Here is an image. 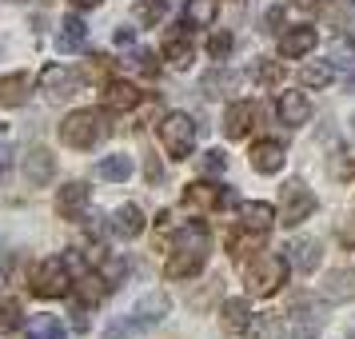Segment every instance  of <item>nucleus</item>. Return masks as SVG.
I'll return each mask as SVG.
<instances>
[{
  "instance_id": "1",
  "label": "nucleus",
  "mask_w": 355,
  "mask_h": 339,
  "mask_svg": "<svg viewBox=\"0 0 355 339\" xmlns=\"http://www.w3.org/2000/svg\"><path fill=\"white\" fill-rule=\"evenodd\" d=\"M204 263H208V236L200 224H188V232H180L176 252H172L164 272H168V279H192V275L204 272Z\"/></svg>"
},
{
  "instance_id": "2",
  "label": "nucleus",
  "mask_w": 355,
  "mask_h": 339,
  "mask_svg": "<svg viewBox=\"0 0 355 339\" xmlns=\"http://www.w3.org/2000/svg\"><path fill=\"white\" fill-rule=\"evenodd\" d=\"M108 136V120L92 108H80V112H68L60 120V140L68 148H76V152H88L92 144H100Z\"/></svg>"
},
{
  "instance_id": "3",
  "label": "nucleus",
  "mask_w": 355,
  "mask_h": 339,
  "mask_svg": "<svg viewBox=\"0 0 355 339\" xmlns=\"http://www.w3.org/2000/svg\"><path fill=\"white\" fill-rule=\"evenodd\" d=\"M160 144H164V152H168L172 160H188V156H192V148H196V120L188 112L164 116Z\"/></svg>"
},
{
  "instance_id": "4",
  "label": "nucleus",
  "mask_w": 355,
  "mask_h": 339,
  "mask_svg": "<svg viewBox=\"0 0 355 339\" xmlns=\"http://www.w3.org/2000/svg\"><path fill=\"white\" fill-rule=\"evenodd\" d=\"M288 268H291V259L256 256L252 263H248V272H243L248 291H252V295H272V291H279V284L288 279Z\"/></svg>"
},
{
  "instance_id": "5",
  "label": "nucleus",
  "mask_w": 355,
  "mask_h": 339,
  "mask_svg": "<svg viewBox=\"0 0 355 339\" xmlns=\"http://www.w3.org/2000/svg\"><path fill=\"white\" fill-rule=\"evenodd\" d=\"M68 288H72V279H68V263L60 256L40 259L33 268V275H28V291L40 295V299H56V295H64Z\"/></svg>"
},
{
  "instance_id": "6",
  "label": "nucleus",
  "mask_w": 355,
  "mask_h": 339,
  "mask_svg": "<svg viewBox=\"0 0 355 339\" xmlns=\"http://www.w3.org/2000/svg\"><path fill=\"white\" fill-rule=\"evenodd\" d=\"M279 200H284V216H279V220H284L288 227L304 224L307 216L315 211V195L307 192V188L300 184V180H288V184L279 188Z\"/></svg>"
},
{
  "instance_id": "7",
  "label": "nucleus",
  "mask_w": 355,
  "mask_h": 339,
  "mask_svg": "<svg viewBox=\"0 0 355 339\" xmlns=\"http://www.w3.org/2000/svg\"><path fill=\"white\" fill-rule=\"evenodd\" d=\"M40 84H44V92L56 100H64L72 96V92H80V72L76 68H68V64H52L40 72Z\"/></svg>"
},
{
  "instance_id": "8",
  "label": "nucleus",
  "mask_w": 355,
  "mask_h": 339,
  "mask_svg": "<svg viewBox=\"0 0 355 339\" xmlns=\"http://www.w3.org/2000/svg\"><path fill=\"white\" fill-rule=\"evenodd\" d=\"M275 116H279V124H288V128H304L307 120H311V100H307L304 92H279Z\"/></svg>"
},
{
  "instance_id": "9",
  "label": "nucleus",
  "mask_w": 355,
  "mask_h": 339,
  "mask_svg": "<svg viewBox=\"0 0 355 339\" xmlns=\"http://www.w3.org/2000/svg\"><path fill=\"white\" fill-rule=\"evenodd\" d=\"M168 307H172V299L164 295V291H148V295H140V304L132 307V327H152V323H160L164 315H168Z\"/></svg>"
},
{
  "instance_id": "10",
  "label": "nucleus",
  "mask_w": 355,
  "mask_h": 339,
  "mask_svg": "<svg viewBox=\"0 0 355 339\" xmlns=\"http://www.w3.org/2000/svg\"><path fill=\"white\" fill-rule=\"evenodd\" d=\"M56 172V156H52L49 148H28V156H24V180H28V188H44Z\"/></svg>"
},
{
  "instance_id": "11",
  "label": "nucleus",
  "mask_w": 355,
  "mask_h": 339,
  "mask_svg": "<svg viewBox=\"0 0 355 339\" xmlns=\"http://www.w3.org/2000/svg\"><path fill=\"white\" fill-rule=\"evenodd\" d=\"M88 184H80V180H72V184H64L60 192H56V211H60V220H80L84 208H88Z\"/></svg>"
},
{
  "instance_id": "12",
  "label": "nucleus",
  "mask_w": 355,
  "mask_h": 339,
  "mask_svg": "<svg viewBox=\"0 0 355 339\" xmlns=\"http://www.w3.org/2000/svg\"><path fill=\"white\" fill-rule=\"evenodd\" d=\"M184 204L188 208H220V204H236V192H220L216 184H188L184 188Z\"/></svg>"
},
{
  "instance_id": "13",
  "label": "nucleus",
  "mask_w": 355,
  "mask_h": 339,
  "mask_svg": "<svg viewBox=\"0 0 355 339\" xmlns=\"http://www.w3.org/2000/svg\"><path fill=\"white\" fill-rule=\"evenodd\" d=\"M248 160H252V168H256L259 176H275L284 168V148L275 144V140H259V144H252Z\"/></svg>"
},
{
  "instance_id": "14",
  "label": "nucleus",
  "mask_w": 355,
  "mask_h": 339,
  "mask_svg": "<svg viewBox=\"0 0 355 339\" xmlns=\"http://www.w3.org/2000/svg\"><path fill=\"white\" fill-rule=\"evenodd\" d=\"M311 49H315V28H311V24H295V28H288L284 40H279V56H288V60H300V56H307Z\"/></svg>"
},
{
  "instance_id": "15",
  "label": "nucleus",
  "mask_w": 355,
  "mask_h": 339,
  "mask_svg": "<svg viewBox=\"0 0 355 339\" xmlns=\"http://www.w3.org/2000/svg\"><path fill=\"white\" fill-rule=\"evenodd\" d=\"M288 259H291V268H300V272H315V268H320V259H323L320 240H311V236L291 240L288 243Z\"/></svg>"
},
{
  "instance_id": "16",
  "label": "nucleus",
  "mask_w": 355,
  "mask_h": 339,
  "mask_svg": "<svg viewBox=\"0 0 355 339\" xmlns=\"http://www.w3.org/2000/svg\"><path fill=\"white\" fill-rule=\"evenodd\" d=\"M140 100H144V92H140L136 84H128V80H116V84L104 88V104H108L112 112H132Z\"/></svg>"
},
{
  "instance_id": "17",
  "label": "nucleus",
  "mask_w": 355,
  "mask_h": 339,
  "mask_svg": "<svg viewBox=\"0 0 355 339\" xmlns=\"http://www.w3.org/2000/svg\"><path fill=\"white\" fill-rule=\"evenodd\" d=\"M252 320H256V311L248 307V299H224V307H220V323H224V331H248L252 327Z\"/></svg>"
},
{
  "instance_id": "18",
  "label": "nucleus",
  "mask_w": 355,
  "mask_h": 339,
  "mask_svg": "<svg viewBox=\"0 0 355 339\" xmlns=\"http://www.w3.org/2000/svg\"><path fill=\"white\" fill-rule=\"evenodd\" d=\"M33 92V76L28 72H12V76H0V104L8 108H20Z\"/></svg>"
},
{
  "instance_id": "19",
  "label": "nucleus",
  "mask_w": 355,
  "mask_h": 339,
  "mask_svg": "<svg viewBox=\"0 0 355 339\" xmlns=\"http://www.w3.org/2000/svg\"><path fill=\"white\" fill-rule=\"evenodd\" d=\"M112 232L120 240H136L140 232H144V211L136 208V204H124V208L112 211Z\"/></svg>"
},
{
  "instance_id": "20",
  "label": "nucleus",
  "mask_w": 355,
  "mask_h": 339,
  "mask_svg": "<svg viewBox=\"0 0 355 339\" xmlns=\"http://www.w3.org/2000/svg\"><path fill=\"white\" fill-rule=\"evenodd\" d=\"M252 120H256V108L243 104V100H236V104H227V112H224V132L232 140H243L248 128H252Z\"/></svg>"
},
{
  "instance_id": "21",
  "label": "nucleus",
  "mask_w": 355,
  "mask_h": 339,
  "mask_svg": "<svg viewBox=\"0 0 355 339\" xmlns=\"http://www.w3.org/2000/svg\"><path fill=\"white\" fill-rule=\"evenodd\" d=\"M315 336H320V315H311L304 304H295L288 315V339H315Z\"/></svg>"
},
{
  "instance_id": "22",
  "label": "nucleus",
  "mask_w": 355,
  "mask_h": 339,
  "mask_svg": "<svg viewBox=\"0 0 355 339\" xmlns=\"http://www.w3.org/2000/svg\"><path fill=\"white\" fill-rule=\"evenodd\" d=\"M164 60H168V64H176V68H188V64H192V40L180 33V28L164 36Z\"/></svg>"
},
{
  "instance_id": "23",
  "label": "nucleus",
  "mask_w": 355,
  "mask_h": 339,
  "mask_svg": "<svg viewBox=\"0 0 355 339\" xmlns=\"http://www.w3.org/2000/svg\"><path fill=\"white\" fill-rule=\"evenodd\" d=\"M240 220H243V227H252V232H272L275 208L272 204H263V200H256V204H243L240 208Z\"/></svg>"
},
{
  "instance_id": "24",
  "label": "nucleus",
  "mask_w": 355,
  "mask_h": 339,
  "mask_svg": "<svg viewBox=\"0 0 355 339\" xmlns=\"http://www.w3.org/2000/svg\"><path fill=\"white\" fill-rule=\"evenodd\" d=\"M216 17H220V0H188V8H184V20L192 28H211Z\"/></svg>"
},
{
  "instance_id": "25",
  "label": "nucleus",
  "mask_w": 355,
  "mask_h": 339,
  "mask_svg": "<svg viewBox=\"0 0 355 339\" xmlns=\"http://www.w3.org/2000/svg\"><path fill=\"white\" fill-rule=\"evenodd\" d=\"M323 299H331V304L355 299V272H331L327 275V279H323Z\"/></svg>"
},
{
  "instance_id": "26",
  "label": "nucleus",
  "mask_w": 355,
  "mask_h": 339,
  "mask_svg": "<svg viewBox=\"0 0 355 339\" xmlns=\"http://www.w3.org/2000/svg\"><path fill=\"white\" fill-rule=\"evenodd\" d=\"M104 295H108V279L100 272H84L80 279H76V299H80V304H100Z\"/></svg>"
},
{
  "instance_id": "27",
  "label": "nucleus",
  "mask_w": 355,
  "mask_h": 339,
  "mask_svg": "<svg viewBox=\"0 0 355 339\" xmlns=\"http://www.w3.org/2000/svg\"><path fill=\"white\" fill-rule=\"evenodd\" d=\"M96 172H100V180H112V184H124V180L132 176V156H124V152H116V156H104Z\"/></svg>"
},
{
  "instance_id": "28",
  "label": "nucleus",
  "mask_w": 355,
  "mask_h": 339,
  "mask_svg": "<svg viewBox=\"0 0 355 339\" xmlns=\"http://www.w3.org/2000/svg\"><path fill=\"white\" fill-rule=\"evenodd\" d=\"M28 336L33 339H68V327L56 315H33L28 320Z\"/></svg>"
},
{
  "instance_id": "29",
  "label": "nucleus",
  "mask_w": 355,
  "mask_h": 339,
  "mask_svg": "<svg viewBox=\"0 0 355 339\" xmlns=\"http://www.w3.org/2000/svg\"><path fill=\"white\" fill-rule=\"evenodd\" d=\"M84 36H88V28H84L80 17H64V33H60V52H76L84 44Z\"/></svg>"
},
{
  "instance_id": "30",
  "label": "nucleus",
  "mask_w": 355,
  "mask_h": 339,
  "mask_svg": "<svg viewBox=\"0 0 355 339\" xmlns=\"http://www.w3.org/2000/svg\"><path fill=\"white\" fill-rule=\"evenodd\" d=\"M327 176L336 180V184H347V180L355 176V160L347 152H331V156H327Z\"/></svg>"
},
{
  "instance_id": "31",
  "label": "nucleus",
  "mask_w": 355,
  "mask_h": 339,
  "mask_svg": "<svg viewBox=\"0 0 355 339\" xmlns=\"http://www.w3.org/2000/svg\"><path fill=\"white\" fill-rule=\"evenodd\" d=\"M240 84V76L236 72H224V68H211L208 76H204V92L208 96H220V92H227V88H236Z\"/></svg>"
},
{
  "instance_id": "32",
  "label": "nucleus",
  "mask_w": 355,
  "mask_h": 339,
  "mask_svg": "<svg viewBox=\"0 0 355 339\" xmlns=\"http://www.w3.org/2000/svg\"><path fill=\"white\" fill-rule=\"evenodd\" d=\"M331 64H304L300 68V80H304V88H327L331 84Z\"/></svg>"
},
{
  "instance_id": "33",
  "label": "nucleus",
  "mask_w": 355,
  "mask_h": 339,
  "mask_svg": "<svg viewBox=\"0 0 355 339\" xmlns=\"http://www.w3.org/2000/svg\"><path fill=\"white\" fill-rule=\"evenodd\" d=\"M263 236H268V232H252V227H243V232H236V236H232V243H227V247L243 259L248 252H256L259 243H263Z\"/></svg>"
},
{
  "instance_id": "34",
  "label": "nucleus",
  "mask_w": 355,
  "mask_h": 339,
  "mask_svg": "<svg viewBox=\"0 0 355 339\" xmlns=\"http://www.w3.org/2000/svg\"><path fill=\"white\" fill-rule=\"evenodd\" d=\"M320 17L327 24H343L352 17V0H320Z\"/></svg>"
},
{
  "instance_id": "35",
  "label": "nucleus",
  "mask_w": 355,
  "mask_h": 339,
  "mask_svg": "<svg viewBox=\"0 0 355 339\" xmlns=\"http://www.w3.org/2000/svg\"><path fill=\"white\" fill-rule=\"evenodd\" d=\"M279 336V320L275 315H256L248 327V339H275Z\"/></svg>"
},
{
  "instance_id": "36",
  "label": "nucleus",
  "mask_w": 355,
  "mask_h": 339,
  "mask_svg": "<svg viewBox=\"0 0 355 339\" xmlns=\"http://www.w3.org/2000/svg\"><path fill=\"white\" fill-rule=\"evenodd\" d=\"M224 168H227V156L220 152V148H211V152L200 156V172H204V176H220Z\"/></svg>"
},
{
  "instance_id": "37",
  "label": "nucleus",
  "mask_w": 355,
  "mask_h": 339,
  "mask_svg": "<svg viewBox=\"0 0 355 339\" xmlns=\"http://www.w3.org/2000/svg\"><path fill=\"white\" fill-rule=\"evenodd\" d=\"M331 64H339V68H352L355 64V44H352V40H343V36H339L336 44H331Z\"/></svg>"
},
{
  "instance_id": "38",
  "label": "nucleus",
  "mask_w": 355,
  "mask_h": 339,
  "mask_svg": "<svg viewBox=\"0 0 355 339\" xmlns=\"http://www.w3.org/2000/svg\"><path fill=\"white\" fill-rule=\"evenodd\" d=\"M0 327H4V331L20 327V304L17 299H4V304H0Z\"/></svg>"
},
{
  "instance_id": "39",
  "label": "nucleus",
  "mask_w": 355,
  "mask_h": 339,
  "mask_svg": "<svg viewBox=\"0 0 355 339\" xmlns=\"http://www.w3.org/2000/svg\"><path fill=\"white\" fill-rule=\"evenodd\" d=\"M164 12H168V4H164V0H144V4H140V20H144V24L164 20Z\"/></svg>"
},
{
  "instance_id": "40",
  "label": "nucleus",
  "mask_w": 355,
  "mask_h": 339,
  "mask_svg": "<svg viewBox=\"0 0 355 339\" xmlns=\"http://www.w3.org/2000/svg\"><path fill=\"white\" fill-rule=\"evenodd\" d=\"M208 52L216 56V60H224L227 52H232V36H227V33H216V36L208 40Z\"/></svg>"
},
{
  "instance_id": "41",
  "label": "nucleus",
  "mask_w": 355,
  "mask_h": 339,
  "mask_svg": "<svg viewBox=\"0 0 355 339\" xmlns=\"http://www.w3.org/2000/svg\"><path fill=\"white\" fill-rule=\"evenodd\" d=\"M256 80H259V84H279V80H284V72H279V64L263 60V64L256 68Z\"/></svg>"
},
{
  "instance_id": "42",
  "label": "nucleus",
  "mask_w": 355,
  "mask_h": 339,
  "mask_svg": "<svg viewBox=\"0 0 355 339\" xmlns=\"http://www.w3.org/2000/svg\"><path fill=\"white\" fill-rule=\"evenodd\" d=\"M279 24H284V4H275L263 12V33H279Z\"/></svg>"
},
{
  "instance_id": "43",
  "label": "nucleus",
  "mask_w": 355,
  "mask_h": 339,
  "mask_svg": "<svg viewBox=\"0 0 355 339\" xmlns=\"http://www.w3.org/2000/svg\"><path fill=\"white\" fill-rule=\"evenodd\" d=\"M339 240L347 243V247L355 243V216H352V224H343V227H339Z\"/></svg>"
},
{
  "instance_id": "44",
  "label": "nucleus",
  "mask_w": 355,
  "mask_h": 339,
  "mask_svg": "<svg viewBox=\"0 0 355 339\" xmlns=\"http://www.w3.org/2000/svg\"><path fill=\"white\" fill-rule=\"evenodd\" d=\"M8 168V148H0V172Z\"/></svg>"
},
{
  "instance_id": "45",
  "label": "nucleus",
  "mask_w": 355,
  "mask_h": 339,
  "mask_svg": "<svg viewBox=\"0 0 355 339\" xmlns=\"http://www.w3.org/2000/svg\"><path fill=\"white\" fill-rule=\"evenodd\" d=\"M288 4H295V8H311L315 0H288Z\"/></svg>"
},
{
  "instance_id": "46",
  "label": "nucleus",
  "mask_w": 355,
  "mask_h": 339,
  "mask_svg": "<svg viewBox=\"0 0 355 339\" xmlns=\"http://www.w3.org/2000/svg\"><path fill=\"white\" fill-rule=\"evenodd\" d=\"M108 339H128V336H124V331H120V327H116V331H108Z\"/></svg>"
},
{
  "instance_id": "47",
  "label": "nucleus",
  "mask_w": 355,
  "mask_h": 339,
  "mask_svg": "<svg viewBox=\"0 0 355 339\" xmlns=\"http://www.w3.org/2000/svg\"><path fill=\"white\" fill-rule=\"evenodd\" d=\"M347 92H355V72H352V80H347Z\"/></svg>"
},
{
  "instance_id": "48",
  "label": "nucleus",
  "mask_w": 355,
  "mask_h": 339,
  "mask_svg": "<svg viewBox=\"0 0 355 339\" xmlns=\"http://www.w3.org/2000/svg\"><path fill=\"white\" fill-rule=\"evenodd\" d=\"M76 4H84V8H88V4H100V0H76Z\"/></svg>"
}]
</instances>
